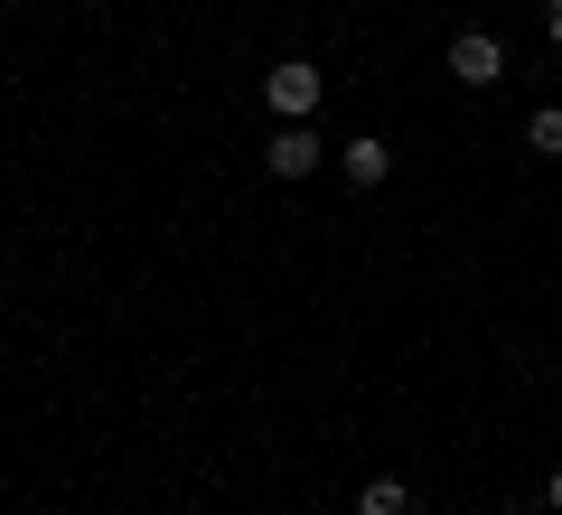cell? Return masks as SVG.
Wrapping results in <instances>:
<instances>
[{
	"instance_id": "1",
	"label": "cell",
	"mask_w": 562,
	"mask_h": 515,
	"mask_svg": "<svg viewBox=\"0 0 562 515\" xmlns=\"http://www.w3.org/2000/svg\"><path fill=\"white\" fill-rule=\"evenodd\" d=\"M262 103H272L281 122H310V113H319V66H310V57H281L272 76H262Z\"/></svg>"
},
{
	"instance_id": "2",
	"label": "cell",
	"mask_w": 562,
	"mask_h": 515,
	"mask_svg": "<svg viewBox=\"0 0 562 515\" xmlns=\"http://www.w3.org/2000/svg\"><path fill=\"white\" fill-rule=\"evenodd\" d=\"M450 76L487 94V85L506 76V47H497V29H460V38H450Z\"/></svg>"
},
{
	"instance_id": "3",
	"label": "cell",
	"mask_w": 562,
	"mask_h": 515,
	"mask_svg": "<svg viewBox=\"0 0 562 515\" xmlns=\"http://www.w3.org/2000/svg\"><path fill=\"white\" fill-rule=\"evenodd\" d=\"M262 169H272V179H310V169H319V132H310V122H281L272 150H262Z\"/></svg>"
},
{
	"instance_id": "4",
	"label": "cell",
	"mask_w": 562,
	"mask_h": 515,
	"mask_svg": "<svg viewBox=\"0 0 562 515\" xmlns=\"http://www.w3.org/2000/svg\"><path fill=\"white\" fill-rule=\"evenodd\" d=\"M338 169H347V188H384V179H394V141L357 132V141L338 150Z\"/></svg>"
},
{
	"instance_id": "5",
	"label": "cell",
	"mask_w": 562,
	"mask_h": 515,
	"mask_svg": "<svg viewBox=\"0 0 562 515\" xmlns=\"http://www.w3.org/2000/svg\"><path fill=\"white\" fill-rule=\"evenodd\" d=\"M357 515H413V488H403V478H366V488H357Z\"/></svg>"
},
{
	"instance_id": "6",
	"label": "cell",
	"mask_w": 562,
	"mask_h": 515,
	"mask_svg": "<svg viewBox=\"0 0 562 515\" xmlns=\"http://www.w3.org/2000/svg\"><path fill=\"white\" fill-rule=\"evenodd\" d=\"M525 150L562 159V103H535V113H525Z\"/></svg>"
},
{
	"instance_id": "7",
	"label": "cell",
	"mask_w": 562,
	"mask_h": 515,
	"mask_svg": "<svg viewBox=\"0 0 562 515\" xmlns=\"http://www.w3.org/2000/svg\"><path fill=\"white\" fill-rule=\"evenodd\" d=\"M543 29H553V57H562V0H543Z\"/></svg>"
},
{
	"instance_id": "8",
	"label": "cell",
	"mask_w": 562,
	"mask_h": 515,
	"mask_svg": "<svg viewBox=\"0 0 562 515\" xmlns=\"http://www.w3.org/2000/svg\"><path fill=\"white\" fill-rule=\"evenodd\" d=\"M543 506H553V515H562V469H553V478H543Z\"/></svg>"
}]
</instances>
